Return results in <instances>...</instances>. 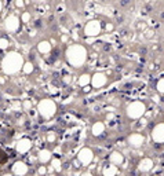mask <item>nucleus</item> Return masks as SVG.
Here are the masks:
<instances>
[{
    "mask_svg": "<svg viewBox=\"0 0 164 176\" xmlns=\"http://www.w3.org/2000/svg\"><path fill=\"white\" fill-rule=\"evenodd\" d=\"M77 161L83 168H88L94 161V151L90 147H83L82 150L77 153Z\"/></svg>",
    "mask_w": 164,
    "mask_h": 176,
    "instance_id": "nucleus-1",
    "label": "nucleus"
},
{
    "mask_svg": "<svg viewBox=\"0 0 164 176\" xmlns=\"http://www.w3.org/2000/svg\"><path fill=\"white\" fill-rule=\"evenodd\" d=\"M31 172V168L29 165L24 161H15V162L11 165V173L15 176H28Z\"/></svg>",
    "mask_w": 164,
    "mask_h": 176,
    "instance_id": "nucleus-2",
    "label": "nucleus"
},
{
    "mask_svg": "<svg viewBox=\"0 0 164 176\" xmlns=\"http://www.w3.org/2000/svg\"><path fill=\"white\" fill-rule=\"evenodd\" d=\"M32 149V142L31 140H28V139H22V140H19L17 146H15V151L21 154V156H24L26 153H29V150Z\"/></svg>",
    "mask_w": 164,
    "mask_h": 176,
    "instance_id": "nucleus-3",
    "label": "nucleus"
},
{
    "mask_svg": "<svg viewBox=\"0 0 164 176\" xmlns=\"http://www.w3.org/2000/svg\"><path fill=\"white\" fill-rule=\"evenodd\" d=\"M108 161L110 164H113L116 167H121L124 164V156L120 153V151H112L108 157Z\"/></svg>",
    "mask_w": 164,
    "mask_h": 176,
    "instance_id": "nucleus-4",
    "label": "nucleus"
},
{
    "mask_svg": "<svg viewBox=\"0 0 164 176\" xmlns=\"http://www.w3.org/2000/svg\"><path fill=\"white\" fill-rule=\"evenodd\" d=\"M117 173H119V167H116V165L110 162L102 165V171H101L102 176H117Z\"/></svg>",
    "mask_w": 164,
    "mask_h": 176,
    "instance_id": "nucleus-5",
    "label": "nucleus"
},
{
    "mask_svg": "<svg viewBox=\"0 0 164 176\" xmlns=\"http://www.w3.org/2000/svg\"><path fill=\"white\" fill-rule=\"evenodd\" d=\"M37 160H39V164H43V165H47L48 162H51V160H52V154H51L50 150H40L37 154Z\"/></svg>",
    "mask_w": 164,
    "mask_h": 176,
    "instance_id": "nucleus-6",
    "label": "nucleus"
},
{
    "mask_svg": "<svg viewBox=\"0 0 164 176\" xmlns=\"http://www.w3.org/2000/svg\"><path fill=\"white\" fill-rule=\"evenodd\" d=\"M153 161H152L150 158H144V160H141L139 161V165H138V169L141 171V172H149V171H152V168H153Z\"/></svg>",
    "mask_w": 164,
    "mask_h": 176,
    "instance_id": "nucleus-7",
    "label": "nucleus"
},
{
    "mask_svg": "<svg viewBox=\"0 0 164 176\" xmlns=\"http://www.w3.org/2000/svg\"><path fill=\"white\" fill-rule=\"evenodd\" d=\"M51 168H52V171L54 172H57V173H59V172H62L63 171V165L62 162H61V160L57 157H52V160H51Z\"/></svg>",
    "mask_w": 164,
    "mask_h": 176,
    "instance_id": "nucleus-8",
    "label": "nucleus"
},
{
    "mask_svg": "<svg viewBox=\"0 0 164 176\" xmlns=\"http://www.w3.org/2000/svg\"><path fill=\"white\" fill-rule=\"evenodd\" d=\"M48 173V168H47V165H43V164H40L37 167V176H46Z\"/></svg>",
    "mask_w": 164,
    "mask_h": 176,
    "instance_id": "nucleus-9",
    "label": "nucleus"
},
{
    "mask_svg": "<svg viewBox=\"0 0 164 176\" xmlns=\"http://www.w3.org/2000/svg\"><path fill=\"white\" fill-rule=\"evenodd\" d=\"M141 143H142V139L139 138V136H131V138H130V145H133L134 147L141 146Z\"/></svg>",
    "mask_w": 164,
    "mask_h": 176,
    "instance_id": "nucleus-10",
    "label": "nucleus"
},
{
    "mask_svg": "<svg viewBox=\"0 0 164 176\" xmlns=\"http://www.w3.org/2000/svg\"><path fill=\"white\" fill-rule=\"evenodd\" d=\"M103 125L102 124H98V125H95L94 128H93V132H94V135L95 136H101L102 133H103Z\"/></svg>",
    "mask_w": 164,
    "mask_h": 176,
    "instance_id": "nucleus-11",
    "label": "nucleus"
},
{
    "mask_svg": "<svg viewBox=\"0 0 164 176\" xmlns=\"http://www.w3.org/2000/svg\"><path fill=\"white\" fill-rule=\"evenodd\" d=\"M6 161H7V154L1 150V149H0V164L6 162Z\"/></svg>",
    "mask_w": 164,
    "mask_h": 176,
    "instance_id": "nucleus-12",
    "label": "nucleus"
},
{
    "mask_svg": "<svg viewBox=\"0 0 164 176\" xmlns=\"http://www.w3.org/2000/svg\"><path fill=\"white\" fill-rule=\"evenodd\" d=\"M80 176H95V175L93 173V171L90 169V168H87V169H84L82 173H80Z\"/></svg>",
    "mask_w": 164,
    "mask_h": 176,
    "instance_id": "nucleus-13",
    "label": "nucleus"
},
{
    "mask_svg": "<svg viewBox=\"0 0 164 176\" xmlns=\"http://www.w3.org/2000/svg\"><path fill=\"white\" fill-rule=\"evenodd\" d=\"M130 3H131V0H120V7L121 8H126Z\"/></svg>",
    "mask_w": 164,
    "mask_h": 176,
    "instance_id": "nucleus-14",
    "label": "nucleus"
},
{
    "mask_svg": "<svg viewBox=\"0 0 164 176\" xmlns=\"http://www.w3.org/2000/svg\"><path fill=\"white\" fill-rule=\"evenodd\" d=\"M35 59H36V54H35V52H31V54H29V61L33 62Z\"/></svg>",
    "mask_w": 164,
    "mask_h": 176,
    "instance_id": "nucleus-15",
    "label": "nucleus"
},
{
    "mask_svg": "<svg viewBox=\"0 0 164 176\" xmlns=\"http://www.w3.org/2000/svg\"><path fill=\"white\" fill-rule=\"evenodd\" d=\"M35 28H37V29L42 28V21H40V19H37V21L35 22Z\"/></svg>",
    "mask_w": 164,
    "mask_h": 176,
    "instance_id": "nucleus-16",
    "label": "nucleus"
},
{
    "mask_svg": "<svg viewBox=\"0 0 164 176\" xmlns=\"http://www.w3.org/2000/svg\"><path fill=\"white\" fill-rule=\"evenodd\" d=\"M103 50H105V51H109V50H110V45L105 44V45H103Z\"/></svg>",
    "mask_w": 164,
    "mask_h": 176,
    "instance_id": "nucleus-17",
    "label": "nucleus"
},
{
    "mask_svg": "<svg viewBox=\"0 0 164 176\" xmlns=\"http://www.w3.org/2000/svg\"><path fill=\"white\" fill-rule=\"evenodd\" d=\"M117 22L121 24V22H123V17H117Z\"/></svg>",
    "mask_w": 164,
    "mask_h": 176,
    "instance_id": "nucleus-18",
    "label": "nucleus"
},
{
    "mask_svg": "<svg viewBox=\"0 0 164 176\" xmlns=\"http://www.w3.org/2000/svg\"><path fill=\"white\" fill-rule=\"evenodd\" d=\"M61 22H62V24H65V22H66V18H65V17H61Z\"/></svg>",
    "mask_w": 164,
    "mask_h": 176,
    "instance_id": "nucleus-19",
    "label": "nucleus"
},
{
    "mask_svg": "<svg viewBox=\"0 0 164 176\" xmlns=\"http://www.w3.org/2000/svg\"><path fill=\"white\" fill-rule=\"evenodd\" d=\"M161 19H163V21H164V13L161 14Z\"/></svg>",
    "mask_w": 164,
    "mask_h": 176,
    "instance_id": "nucleus-20",
    "label": "nucleus"
},
{
    "mask_svg": "<svg viewBox=\"0 0 164 176\" xmlns=\"http://www.w3.org/2000/svg\"><path fill=\"white\" fill-rule=\"evenodd\" d=\"M152 176H159V175H152Z\"/></svg>",
    "mask_w": 164,
    "mask_h": 176,
    "instance_id": "nucleus-21",
    "label": "nucleus"
},
{
    "mask_svg": "<svg viewBox=\"0 0 164 176\" xmlns=\"http://www.w3.org/2000/svg\"><path fill=\"white\" fill-rule=\"evenodd\" d=\"M102 1H106V0H102Z\"/></svg>",
    "mask_w": 164,
    "mask_h": 176,
    "instance_id": "nucleus-22",
    "label": "nucleus"
}]
</instances>
